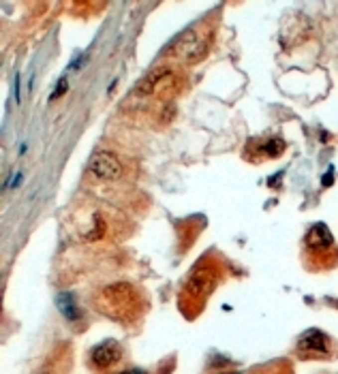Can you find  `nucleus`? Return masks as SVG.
Returning a JSON list of instances; mask_svg holds the SVG:
<instances>
[{
  "label": "nucleus",
  "mask_w": 338,
  "mask_h": 374,
  "mask_svg": "<svg viewBox=\"0 0 338 374\" xmlns=\"http://www.w3.org/2000/svg\"><path fill=\"white\" fill-rule=\"evenodd\" d=\"M210 45H212V30H195V28H191V30L182 32L180 37L174 41V54L178 56L180 60L189 62V64H195L199 60H204L208 52H210Z\"/></svg>",
  "instance_id": "1"
},
{
  "label": "nucleus",
  "mask_w": 338,
  "mask_h": 374,
  "mask_svg": "<svg viewBox=\"0 0 338 374\" xmlns=\"http://www.w3.org/2000/svg\"><path fill=\"white\" fill-rule=\"evenodd\" d=\"M214 284H217V272L212 268H199L193 272L186 282V293L191 297H206L212 293Z\"/></svg>",
  "instance_id": "2"
},
{
  "label": "nucleus",
  "mask_w": 338,
  "mask_h": 374,
  "mask_svg": "<svg viewBox=\"0 0 338 374\" xmlns=\"http://www.w3.org/2000/svg\"><path fill=\"white\" fill-rule=\"evenodd\" d=\"M90 171L101 180H116L122 176V163L112 152H97L90 158Z\"/></svg>",
  "instance_id": "3"
},
{
  "label": "nucleus",
  "mask_w": 338,
  "mask_h": 374,
  "mask_svg": "<svg viewBox=\"0 0 338 374\" xmlns=\"http://www.w3.org/2000/svg\"><path fill=\"white\" fill-rule=\"evenodd\" d=\"M298 349L304 353L308 359L315 357H328L330 355V347H328V338L326 334H321L319 329H308V332L300 338Z\"/></svg>",
  "instance_id": "4"
},
{
  "label": "nucleus",
  "mask_w": 338,
  "mask_h": 374,
  "mask_svg": "<svg viewBox=\"0 0 338 374\" xmlns=\"http://www.w3.org/2000/svg\"><path fill=\"white\" fill-rule=\"evenodd\" d=\"M120 357H122V349H120V344L116 340L101 342L99 347H95V349H92V353H90L92 364H95L97 368H101V370H105V368H110V366H113L116 362H120Z\"/></svg>",
  "instance_id": "5"
},
{
  "label": "nucleus",
  "mask_w": 338,
  "mask_h": 374,
  "mask_svg": "<svg viewBox=\"0 0 338 374\" xmlns=\"http://www.w3.org/2000/svg\"><path fill=\"white\" fill-rule=\"evenodd\" d=\"M169 77V69L167 67H156L152 69L146 77H141L137 86H135V94L137 96H150L152 92H156V88H159L161 84H165V79Z\"/></svg>",
  "instance_id": "6"
},
{
  "label": "nucleus",
  "mask_w": 338,
  "mask_h": 374,
  "mask_svg": "<svg viewBox=\"0 0 338 374\" xmlns=\"http://www.w3.org/2000/svg\"><path fill=\"white\" fill-rule=\"evenodd\" d=\"M304 242H306V246L311 250H323V248H328L330 244L334 242V237H332V233H330L328 225L317 222V225H313L311 229H308Z\"/></svg>",
  "instance_id": "7"
},
{
  "label": "nucleus",
  "mask_w": 338,
  "mask_h": 374,
  "mask_svg": "<svg viewBox=\"0 0 338 374\" xmlns=\"http://www.w3.org/2000/svg\"><path fill=\"white\" fill-rule=\"evenodd\" d=\"M56 306H58V310L62 312L64 319L71 321V323H75L82 316L80 308H77V304H75V299H73L71 293H58V297H56Z\"/></svg>",
  "instance_id": "8"
},
{
  "label": "nucleus",
  "mask_w": 338,
  "mask_h": 374,
  "mask_svg": "<svg viewBox=\"0 0 338 374\" xmlns=\"http://www.w3.org/2000/svg\"><path fill=\"white\" fill-rule=\"evenodd\" d=\"M259 152H263L265 156H270V158H276L285 152V141L283 139H270V141H265L259 146Z\"/></svg>",
  "instance_id": "9"
},
{
  "label": "nucleus",
  "mask_w": 338,
  "mask_h": 374,
  "mask_svg": "<svg viewBox=\"0 0 338 374\" xmlns=\"http://www.w3.org/2000/svg\"><path fill=\"white\" fill-rule=\"evenodd\" d=\"M105 233V222H103V218L101 216H95V225H92V231H88L84 235V240L86 242H92V240H99L101 235Z\"/></svg>",
  "instance_id": "10"
},
{
  "label": "nucleus",
  "mask_w": 338,
  "mask_h": 374,
  "mask_svg": "<svg viewBox=\"0 0 338 374\" xmlns=\"http://www.w3.org/2000/svg\"><path fill=\"white\" fill-rule=\"evenodd\" d=\"M67 90H69L67 77H60V79H58V84H56V88H54V92H52V94H49V98L56 100L58 96H64V94H67Z\"/></svg>",
  "instance_id": "11"
},
{
  "label": "nucleus",
  "mask_w": 338,
  "mask_h": 374,
  "mask_svg": "<svg viewBox=\"0 0 338 374\" xmlns=\"http://www.w3.org/2000/svg\"><path fill=\"white\" fill-rule=\"evenodd\" d=\"M332 180H334V167H330V169H328V174L323 176L321 184H323V186H330V184H332Z\"/></svg>",
  "instance_id": "12"
},
{
  "label": "nucleus",
  "mask_w": 338,
  "mask_h": 374,
  "mask_svg": "<svg viewBox=\"0 0 338 374\" xmlns=\"http://www.w3.org/2000/svg\"><path fill=\"white\" fill-rule=\"evenodd\" d=\"M21 178H24V176H21V171H17V174H15V178H13V180H11V182L6 184V186H13V188H17V186L21 184Z\"/></svg>",
  "instance_id": "13"
},
{
  "label": "nucleus",
  "mask_w": 338,
  "mask_h": 374,
  "mask_svg": "<svg viewBox=\"0 0 338 374\" xmlns=\"http://www.w3.org/2000/svg\"><path fill=\"white\" fill-rule=\"evenodd\" d=\"M13 90H15V103H19V75H15V82H13Z\"/></svg>",
  "instance_id": "14"
},
{
  "label": "nucleus",
  "mask_w": 338,
  "mask_h": 374,
  "mask_svg": "<svg viewBox=\"0 0 338 374\" xmlns=\"http://www.w3.org/2000/svg\"><path fill=\"white\" fill-rule=\"evenodd\" d=\"M120 374H143V372H139V370H124V372H120Z\"/></svg>",
  "instance_id": "15"
},
{
  "label": "nucleus",
  "mask_w": 338,
  "mask_h": 374,
  "mask_svg": "<svg viewBox=\"0 0 338 374\" xmlns=\"http://www.w3.org/2000/svg\"><path fill=\"white\" fill-rule=\"evenodd\" d=\"M227 374H242V372H227Z\"/></svg>",
  "instance_id": "16"
}]
</instances>
